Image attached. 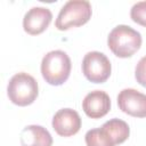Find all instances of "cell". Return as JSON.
<instances>
[{
  "label": "cell",
  "mask_w": 146,
  "mask_h": 146,
  "mask_svg": "<svg viewBox=\"0 0 146 146\" xmlns=\"http://www.w3.org/2000/svg\"><path fill=\"white\" fill-rule=\"evenodd\" d=\"M71 73V59L63 50H52L44 55L41 62V74L51 86L63 84Z\"/></svg>",
  "instance_id": "7a4b0ae2"
},
{
  "label": "cell",
  "mask_w": 146,
  "mask_h": 146,
  "mask_svg": "<svg viewBox=\"0 0 146 146\" xmlns=\"http://www.w3.org/2000/svg\"><path fill=\"white\" fill-rule=\"evenodd\" d=\"M82 110L87 116L91 119H100L111 110L110 96L103 90H94L83 98Z\"/></svg>",
  "instance_id": "9c48e42d"
},
{
  "label": "cell",
  "mask_w": 146,
  "mask_h": 146,
  "mask_svg": "<svg viewBox=\"0 0 146 146\" xmlns=\"http://www.w3.org/2000/svg\"><path fill=\"white\" fill-rule=\"evenodd\" d=\"M84 140L87 146H115L110 136L102 128L89 130L84 136Z\"/></svg>",
  "instance_id": "7c38bea8"
},
{
  "label": "cell",
  "mask_w": 146,
  "mask_h": 146,
  "mask_svg": "<svg viewBox=\"0 0 146 146\" xmlns=\"http://www.w3.org/2000/svg\"><path fill=\"white\" fill-rule=\"evenodd\" d=\"M135 76L137 82L146 88V56L140 58V60L138 62L135 70Z\"/></svg>",
  "instance_id": "5bb4252c"
},
{
  "label": "cell",
  "mask_w": 146,
  "mask_h": 146,
  "mask_svg": "<svg viewBox=\"0 0 146 146\" xmlns=\"http://www.w3.org/2000/svg\"><path fill=\"white\" fill-rule=\"evenodd\" d=\"M52 128L62 137H71L79 132L81 117L72 108H62L52 117Z\"/></svg>",
  "instance_id": "52a82bcc"
},
{
  "label": "cell",
  "mask_w": 146,
  "mask_h": 146,
  "mask_svg": "<svg viewBox=\"0 0 146 146\" xmlns=\"http://www.w3.org/2000/svg\"><path fill=\"white\" fill-rule=\"evenodd\" d=\"M110 59L100 51H89L82 60V72L87 80L94 83H103L111 75Z\"/></svg>",
  "instance_id": "5b68a950"
},
{
  "label": "cell",
  "mask_w": 146,
  "mask_h": 146,
  "mask_svg": "<svg viewBox=\"0 0 146 146\" xmlns=\"http://www.w3.org/2000/svg\"><path fill=\"white\" fill-rule=\"evenodd\" d=\"M120 110L135 117H146V95L136 89L127 88L120 91L117 96Z\"/></svg>",
  "instance_id": "8992f818"
},
{
  "label": "cell",
  "mask_w": 146,
  "mask_h": 146,
  "mask_svg": "<svg viewBox=\"0 0 146 146\" xmlns=\"http://www.w3.org/2000/svg\"><path fill=\"white\" fill-rule=\"evenodd\" d=\"M52 19L51 11L46 7L31 8L23 18L24 31L31 35H36L46 31Z\"/></svg>",
  "instance_id": "ba28073f"
},
{
  "label": "cell",
  "mask_w": 146,
  "mask_h": 146,
  "mask_svg": "<svg viewBox=\"0 0 146 146\" xmlns=\"http://www.w3.org/2000/svg\"><path fill=\"white\" fill-rule=\"evenodd\" d=\"M92 14L91 5L87 0H70L60 9L55 26L59 31L78 27L86 24Z\"/></svg>",
  "instance_id": "3957f363"
},
{
  "label": "cell",
  "mask_w": 146,
  "mask_h": 146,
  "mask_svg": "<svg viewBox=\"0 0 146 146\" xmlns=\"http://www.w3.org/2000/svg\"><path fill=\"white\" fill-rule=\"evenodd\" d=\"M112 139L114 145L122 144L125 141L130 135V129L129 125L125 121L120 120V119H112L106 121L102 127H100Z\"/></svg>",
  "instance_id": "8fae6325"
},
{
  "label": "cell",
  "mask_w": 146,
  "mask_h": 146,
  "mask_svg": "<svg viewBox=\"0 0 146 146\" xmlns=\"http://www.w3.org/2000/svg\"><path fill=\"white\" fill-rule=\"evenodd\" d=\"M21 144L22 146H51L52 137L49 131L36 124H31L25 127L21 132Z\"/></svg>",
  "instance_id": "30bf717a"
},
{
  "label": "cell",
  "mask_w": 146,
  "mask_h": 146,
  "mask_svg": "<svg viewBox=\"0 0 146 146\" xmlns=\"http://www.w3.org/2000/svg\"><path fill=\"white\" fill-rule=\"evenodd\" d=\"M130 17L135 23L146 27V1L135 3L130 10Z\"/></svg>",
  "instance_id": "4fadbf2b"
},
{
  "label": "cell",
  "mask_w": 146,
  "mask_h": 146,
  "mask_svg": "<svg viewBox=\"0 0 146 146\" xmlns=\"http://www.w3.org/2000/svg\"><path fill=\"white\" fill-rule=\"evenodd\" d=\"M107 44L111 51L120 57H131L141 46V35L128 25H117L108 34Z\"/></svg>",
  "instance_id": "6da1fadb"
},
{
  "label": "cell",
  "mask_w": 146,
  "mask_h": 146,
  "mask_svg": "<svg viewBox=\"0 0 146 146\" xmlns=\"http://www.w3.org/2000/svg\"><path fill=\"white\" fill-rule=\"evenodd\" d=\"M7 92L11 103L18 106H27L32 104L38 97V82L32 75L27 73H16L9 80Z\"/></svg>",
  "instance_id": "277c9868"
}]
</instances>
